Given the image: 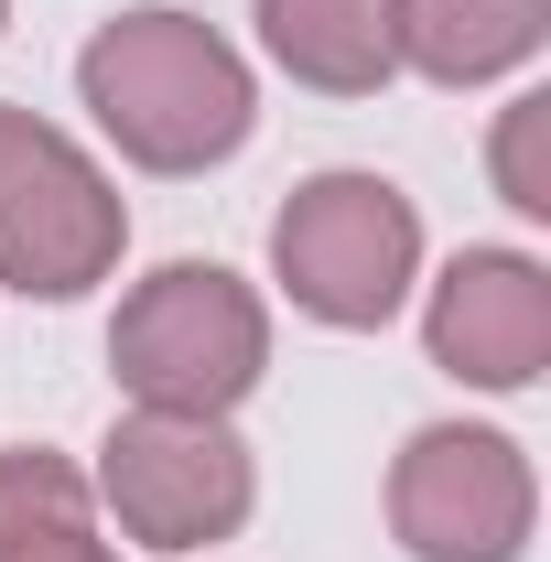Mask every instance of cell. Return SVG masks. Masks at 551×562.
<instances>
[{
    "label": "cell",
    "mask_w": 551,
    "mask_h": 562,
    "mask_svg": "<svg viewBox=\"0 0 551 562\" xmlns=\"http://www.w3.org/2000/svg\"><path fill=\"white\" fill-rule=\"evenodd\" d=\"M497 195L519 216H551V98H508V120H497Z\"/></svg>",
    "instance_id": "cell-11"
},
{
    "label": "cell",
    "mask_w": 551,
    "mask_h": 562,
    "mask_svg": "<svg viewBox=\"0 0 551 562\" xmlns=\"http://www.w3.org/2000/svg\"><path fill=\"white\" fill-rule=\"evenodd\" d=\"M0 22H11V0H0Z\"/></svg>",
    "instance_id": "cell-12"
},
{
    "label": "cell",
    "mask_w": 551,
    "mask_h": 562,
    "mask_svg": "<svg viewBox=\"0 0 551 562\" xmlns=\"http://www.w3.org/2000/svg\"><path fill=\"white\" fill-rule=\"evenodd\" d=\"M109 368L140 412H184V422H227V401L260 390L271 368V314L260 292L216 260H173L120 303L109 325Z\"/></svg>",
    "instance_id": "cell-2"
},
{
    "label": "cell",
    "mask_w": 551,
    "mask_h": 562,
    "mask_svg": "<svg viewBox=\"0 0 551 562\" xmlns=\"http://www.w3.org/2000/svg\"><path fill=\"white\" fill-rule=\"evenodd\" d=\"M120 238H131V216L109 195V173L55 120L0 98V281L33 303H76L87 281H109Z\"/></svg>",
    "instance_id": "cell-4"
},
{
    "label": "cell",
    "mask_w": 551,
    "mask_h": 562,
    "mask_svg": "<svg viewBox=\"0 0 551 562\" xmlns=\"http://www.w3.org/2000/svg\"><path fill=\"white\" fill-rule=\"evenodd\" d=\"M530 454L476 422H432L390 465V530L412 562H519L530 552Z\"/></svg>",
    "instance_id": "cell-5"
},
{
    "label": "cell",
    "mask_w": 551,
    "mask_h": 562,
    "mask_svg": "<svg viewBox=\"0 0 551 562\" xmlns=\"http://www.w3.org/2000/svg\"><path fill=\"white\" fill-rule=\"evenodd\" d=\"M401 11V66H421L432 87H476L541 55L551 0H390Z\"/></svg>",
    "instance_id": "cell-9"
},
{
    "label": "cell",
    "mask_w": 551,
    "mask_h": 562,
    "mask_svg": "<svg viewBox=\"0 0 551 562\" xmlns=\"http://www.w3.org/2000/svg\"><path fill=\"white\" fill-rule=\"evenodd\" d=\"M260 44L325 98H368L401 76V11L390 0H260Z\"/></svg>",
    "instance_id": "cell-8"
},
{
    "label": "cell",
    "mask_w": 551,
    "mask_h": 562,
    "mask_svg": "<svg viewBox=\"0 0 551 562\" xmlns=\"http://www.w3.org/2000/svg\"><path fill=\"white\" fill-rule=\"evenodd\" d=\"M421 347L465 390H530L551 368V271L519 260V249H465L454 271L432 281Z\"/></svg>",
    "instance_id": "cell-7"
},
{
    "label": "cell",
    "mask_w": 551,
    "mask_h": 562,
    "mask_svg": "<svg viewBox=\"0 0 551 562\" xmlns=\"http://www.w3.org/2000/svg\"><path fill=\"white\" fill-rule=\"evenodd\" d=\"M271 271L314 325H390L421 271V216L379 173H314L271 216Z\"/></svg>",
    "instance_id": "cell-3"
},
{
    "label": "cell",
    "mask_w": 551,
    "mask_h": 562,
    "mask_svg": "<svg viewBox=\"0 0 551 562\" xmlns=\"http://www.w3.org/2000/svg\"><path fill=\"white\" fill-rule=\"evenodd\" d=\"M98 497L120 508V530L151 541V552H195V541H227L249 519V443L227 422H184V412H131L98 454Z\"/></svg>",
    "instance_id": "cell-6"
},
{
    "label": "cell",
    "mask_w": 551,
    "mask_h": 562,
    "mask_svg": "<svg viewBox=\"0 0 551 562\" xmlns=\"http://www.w3.org/2000/svg\"><path fill=\"white\" fill-rule=\"evenodd\" d=\"M76 87H87L98 131L120 140L140 173H206L260 120L238 44L206 33L195 11H120V22H98L87 55H76Z\"/></svg>",
    "instance_id": "cell-1"
},
{
    "label": "cell",
    "mask_w": 551,
    "mask_h": 562,
    "mask_svg": "<svg viewBox=\"0 0 551 562\" xmlns=\"http://www.w3.org/2000/svg\"><path fill=\"white\" fill-rule=\"evenodd\" d=\"M0 562H120L98 541V508L87 476L44 443H11L0 454Z\"/></svg>",
    "instance_id": "cell-10"
}]
</instances>
